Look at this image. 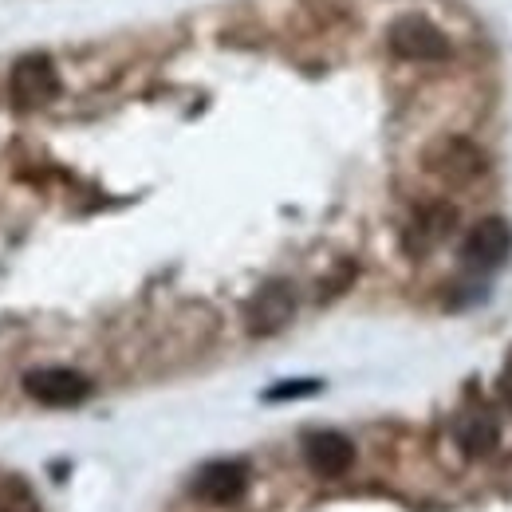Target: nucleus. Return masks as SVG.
<instances>
[{
    "mask_svg": "<svg viewBox=\"0 0 512 512\" xmlns=\"http://www.w3.org/2000/svg\"><path fill=\"white\" fill-rule=\"evenodd\" d=\"M501 394H505V402L512 406V367L505 371V379H501Z\"/></svg>",
    "mask_w": 512,
    "mask_h": 512,
    "instance_id": "f8f14e48",
    "label": "nucleus"
},
{
    "mask_svg": "<svg viewBox=\"0 0 512 512\" xmlns=\"http://www.w3.org/2000/svg\"><path fill=\"white\" fill-rule=\"evenodd\" d=\"M304 461L320 477H343L355 465V446L335 430H320V434L304 438Z\"/></svg>",
    "mask_w": 512,
    "mask_h": 512,
    "instance_id": "0eeeda50",
    "label": "nucleus"
},
{
    "mask_svg": "<svg viewBox=\"0 0 512 512\" xmlns=\"http://www.w3.org/2000/svg\"><path fill=\"white\" fill-rule=\"evenodd\" d=\"M28 489L20 477H4L0 473V512H36V501H12V493Z\"/></svg>",
    "mask_w": 512,
    "mask_h": 512,
    "instance_id": "9d476101",
    "label": "nucleus"
},
{
    "mask_svg": "<svg viewBox=\"0 0 512 512\" xmlns=\"http://www.w3.org/2000/svg\"><path fill=\"white\" fill-rule=\"evenodd\" d=\"M497 438H501V426L489 410H469L457 422V446L465 457H485L489 449H497Z\"/></svg>",
    "mask_w": 512,
    "mask_h": 512,
    "instance_id": "1a4fd4ad",
    "label": "nucleus"
},
{
    "mask_svg": "<svg viewBox=\"0 0 512 512\" xmlns=\"http://www.w3.org/2000/svg\"><path fill=\"white\" fill-rule=\"evenodd\" d=\"M24 390H28V398H36V402H44V406H79V402L91 394V383H87L79 371L44 367V371L24 375Z\"/></svg>",
    "mask_w": 512,
    "mask_h": 512,
    "instance_id": "39448f33",
    "label": "nucleus"
},
{
    "mask_svg": "<svg viewBox=\"0 0 512 512\" xmlns=\"http://www.w3.org/2000/svg\"><path fill=\"white\" fill-rule=\"evenodd\" d=\"M320 379H300V383H280V386H268L264 390V398L268 402H284V398H308V394H316L320 390Z\"/></svg>",
    "mask_w": 512,
    "mask_h": 512,
    "instance_id": "9b49d317",
    "label": "nucleus"
},
{
    "mask_svg": "<svg viewBox=\"0 0 512 512\" xmlns=\"http://www.w3.org/2000/svg\"><path fill=\"white\" fill-rule=\"evenodd\" d=\"M390 52L414 64H434L449 56V36L426 16H402L390 24Z\"/></svg>",
    "mask_w": 512,
    "mask_h": 512,
    "instance_id": "f257e3e1",
    "label": "nucleus"
},
{
    "mask_svg": "<svg viewBox=\"0 0 512 512\" xmlns=\"http://www.w3.org/2000/svg\"><path fill=\"white\" fill-rule=\"evenodd\" d=\"M56 91H60L56 67L48 64L44 56H24L20 64L12 67V75H8V95H12V103L20 111H32V107L48 103Z\"/></svg>",
    "mask_w": 512,
    "mask_h": 512,
    "instance_id": "20e7f679",
    "label": "nucleus"
},
{
    "mask_svg": "<svg viewBox=\"0 0 512 512\" xmlns=\"http://www.w3.org/2000/svg\"><path fill=\"white\" fill-rule=\"evenodd\" d=\"M292 316H296V292L284 280H272L249 300L245 327H249V335H276L280 327H288Z\"/></svg>",
    "mask_w": 512,
    "mask_h": 512,
    "instance_id": "7ed1b4c3",
    "label": "nucleus"
},
{
    "mask_svg": "<svg viewBox=\"0 0 512 512\" xmlns=\"http://www.w3.org/2000/svg\"><path fill=\"white\" fill-rule=\"evenodd\" d=\"M512 253V229L509 221L501 217H481L469 233H465V245H461V256L465 264L489 272V268H501Z\"/></svg>",
    "mask_w": 512,
    "mask_h": 512,
    "instance_id": "f03ea898",
    "label": "nucleus"
},
{
    "mask_svg": "<svg viewBox=\"0 0 512 512\" xmlns=\"http://www.w3.org/2000/svg\"><path fill=\"white\" fill-rule=\"evenodd\" d=\"M249 485V469L241 461H213L193 477V497L209 505H233Z\"/></svg>",
    "mask_w": 512,
    "mask_h": 512,
    "instance_id": "423d86ee",
    "label": "nucleus"
},
{
    "mask_svg": "<svg viewBox=\"0 0 512 512\" xmlns=\"http://www.w3.org/2000/svg\"><path fill=\"white\" fill-rule=\"evenodd\" d=\"M430 166L449 178V182H473L481 170H485V158H481V150L473 146V142H465V138H449L438 146V154L430 158Z\"/></svg>",
    "mask_w": 512,
    "mask_h": 512,
    "instance_id": "6e6552de",
    "label": "nucleus"
}]
</instances>
